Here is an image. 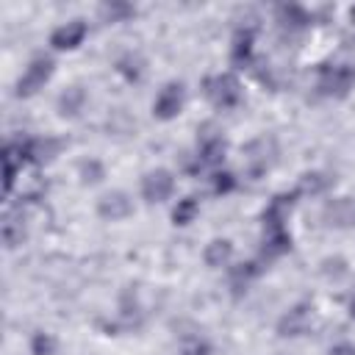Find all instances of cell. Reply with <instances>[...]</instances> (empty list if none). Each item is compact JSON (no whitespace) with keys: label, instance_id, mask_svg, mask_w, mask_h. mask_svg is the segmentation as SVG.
Listing matches in <instances>:
<instances>
[{"label":"cell","instance_id":"cell-1","mask_svg":"<svg viewBox=\"0 0 355 355\" xmlns=\"http://www.w3.org/2000/svg\"><path fill=\"white\" fill-rule=\"evenodd\" d=\"M202 94H205V100H208L214 108L227 111V108H236V105L241 103L244 89H241L239 75L227 69V72H216V75L205 78V80H202Z\"/></svg>","mask_w":355,"mask_h":355},{"label":"cell","instance_id":"cell-2","mask_svg":"<svg viewBox=\"0 0 355 355\" xmlns=\"http://www.w3.org/2000/svg\"><path fill=\"white\" fill-rule=\"evenodd\" d=\"M53 72H55V58H53L50 53H36V55L25 64L22 75L17 78L14 94H17V97H33L39 89H44V86L50 83Z\"/></svg>","mask_w":355,"mask_h":355},{"label":"cell","instance_id":"cell-3","mask_svg":"<svg viewBox=\"0 0 355 355\" xmlns=\"http://www.w3.org/2000/svg\"><path fill=\"white\" fill-rule=\"evenodd\" d=\"M175 189H178V178L169 166H153L139 180V197L147 205H161V202L172 200Z\"/></svg>","mask_w":355,"mask_h":355},{"label":"cell","instance_id":"cell-4","mask_svg":"<svg viewBox=\"0 0 355 355\" xmlns=\"http://www.w3.org/2000/svg\"><path fill=\"white\" fill-rule=\"evenodd\" d=\"M186 100H189L186 83L183 80H166L158 89V94L153 97V116L158 122H172V119H178L183 114Z\"/></svg>","mask_w":355,"mask_h":355},{"label":"cell","instance_id":"cell-5","mask_svg":"<svg viewBox=\"0 0 355 355\" xmlns=\"http://www.w3.org/2000/svg\"><path fill=\"white\" fill-rule=\"evenodd\" d=\"M94 214L103 222H125L136 214V202L125 189H108L97 197L94 202Z\"/></svg>","mask_w":355,"mask_h":355},{"label":"cell","instance_id":"cell-6","mask_svg":"<svg viewBox=\"0 0 355 355\" xmlns=\"http://www.w3.org/2000/svg\"><path fill=\"white\" fill-rule=\"evenodd\" d=\"M86 36H89V22L75 17V19H67L61 25H55L47 36V44H50L53 53H72L86 42Z\"/></svg>","mask_w":355,"mask_h":355},{"label":"cell","instance_id":"cell-7","mask_svg":"<svg viewBox=\"0 0 355 355\" xmlns=\"http://www.w3.org/2000/svg\"><path fill=\"white\" fill-rule=\"evenodd\" d=\"M319 92L327 97H344L349 94V89L355 86V69L347 64H324L319 69V80H316Z\"/></svg>","mask_w":355,"mask_h":355},{"label":"cell","instance_id":"cell-8","mask_svg":"<svg viewBox=\"0 0 355 355\" xmlns=\"http://www.w3.org/2000/svg\"><path fill=\"white\" fill-rule=\"evenodd\" d=\"M322 219L333 230H355V194H338L324 200Z\"/></svg>","mask_w":355,"mask_h":355},{"label":"cell","instance_id":"cell-9","mask_svg":"<svg viewBox=\"0 0 355 355\" xmlns=\"http://www.w3.org/2000/svg\"><path fill=\"white\" fill-rule=\"evenodd\" d=\"M225 155H227V141H225V136H219V133L202 136L200 144H197V155H194V158H197V169L216 172V169H222Z\"/></svg>","mask_w":355,"mask_h":355},{"label":"cell","instance_id":"cell-10","mask_svg":"<svg viewBox=\"0 0 355 355\" xmlns=\"http://www.w3.org/2000/svg\"><path fill=\"white\" fill-rule=\"evenodd\" d=\"M313 322V308L308 302H300L294 308H288L280 319H277V336L283 338H297V336H305L308 327Z\"/></svg>","mask_w":355,"mask_h":355},{"label":"cell","instance_id":"cell-11","mask_svg":"<svg viewBox=\"0 0 355 355\" xmlns=\"http://www.w3.org/2000/svg\"><path fill=\"white\" fill-rule=\"evenodd\" d=\"M241 161H244V172L247 175H252V178H258V175H263L269 166H272V161H275V147H272V141H266V139H255V141H250L244 150H241Z\"/></svg>","mask_w":355,"mask_h":355},{"label":"cell","instance_id":"cell-12","mask_svg":"<svg viewBox=\"0 0 355 355\" xmlns=\"http://www.w3.org/2000/svg\"><path fill=\"white\" fill-rule=\"evenodd\" d=\"M233 252H236L233 241H230L227 236H216V239H211V241L205 244V250H202V261H205L208 269H230V263H233Z\"/></svg>","mask_w":355,"mask_h":355},{"label":"cell","instance_id":"cell-13","mask_svg":"<svg viewBox=\"0 0 355 355\" xmlns=\"http://www.w3.org/2000/svg\"><path fill=\"white\" fill-rule=\"evenodd\" d=\"M86 100H89L86 89L78 86V83H72V86H67V89L58 94L55 111H58L61 119H75V116H80V111L86 108Z\"/></svg>","mask_w":355,"mask_h":355},{"label":"cell","instance_id":"cell-14","mask_svg":"<svg viewBox=\"0 0 355 355\" xmlns=\"http://www.w3.org/2000/svg\"><path fill=\"white\" fill-rule=\"evenodd\" d=\"M261 258L275 261L291 250V233L288 227H263V241H261Z\"/></svg>","mask_w":355,"mask_h":355},{"label":"cell","instance_id":"cell-15","mask_svg":"<svg viewBox=\"0 0 355 355\" xmlns=\"http://www.w3.org/2000/svg\"><path fill=\"white\" fill-rule=\"evenodd\" d=\"M252 50H255V33L250 28H241L236 31L233 36V44H230V61L236 67H247L252 61Z\"/></svg>","mask_w":355,"mask_h":355},{"label":"cell","instance_id":"cell-16","mask_svg":"<svg viewBox=\"0 0 355 355\" xmlns=\"http://www.w3.org/2000/svg\"><path fill=\"white\" fill-rule=\"evenodd\" d=\"M178 349L180 355H211L214 344L202 330H191V333H178Z\"/></svg>","mask_w":355,"mask_h":355},{"label":"cell","instance_id":"cell-17","mask_svg":"<svg viewBox=\"0 0 355 355\" xmlns=\"http://www.w3.org/2000/svg\"><path fill=\"white\" fill-rule=\"evenodd\" d=\"M78 180H80V186H97V183H103L105 180V164L100 158H94V155L80 158L78 161Z\"/></svg>","mask_w":355,"mask_h":355},{"label":"cell","instance_id":"cell-18","mask_svg":"<svg viewBox=\"0 0 355 355\" xmlns=\"http://www.w3.org/2000/svg\"><path fill=\"white\" fill-rule=\"evenodd\" d=\"M200 216V200L197 197H180L175 205H172V225L175 227H186V225H191L194 219Z\"/></svg>","mask_w":355,"mask_h":355},{"label":"cell","instance_id":"cell-19","mask_svg":"<svg viewBox=\"0 0 355 355\" xmlns=\"http://www.w3.org/2000/svg\"><path fill=\"white\" fill-rule=\"evenodd\" d=\"M330 186H333V178H330L327 172L313 169V172H305V175L300 178L297 191H300V197H302V194H324Z\"/></svg>","mask_w":355,"mask_h":355},{"label":"cell","instance_id":"cell-20","mask_svg":"<svg viewBox=\"0 0 355 355\" xmlns=\"http://www.w3.org/2000/svg\"><path fill=\"white\" fill-rule=\"evenodd\" d=\"M236 189H239L236 172H230V169H216V172H211V191H214L216 197H227V194H233Z\"/></svg>","mask_w":355,"mask_h":355},{"label":"cell","instance_id":"cell-21","mask_svg":"<svg viewBox=\"0 0 355 355\" xmlns=\"http://www.w3.org/2000/svg\"><path fill=\"white\" fill-rule=\"evenodd\" d=\"M255 275H258V263L255 261H247V263H236V266H230V286L236 288V291H247V286L255 280Z\"/></svg>","mask_w":355,"mask_h":355},{"label":"cell","instance_id":"cell-22","mask_svg":"<svg viewBox=\"0 0 355 355\" xmlns=\"http://www.w3.org/2000/svg\"><path fill=\"white\" fill-rule=\"evenodd\" d=\"M97 11H100V17H103L105 22H128V19L136 14V8H133L130 3H119V0L103 3Z\"/></svg>","mask_w":355,"mask_h":355},{"label":"cell","instance_id":"cell-23","mask_svg":"<svg viewBox=\"0 0 355 355\" xmlns=\"http://www.w3.org/2000/svg\"><path fill=\"white\" fill-rule=\"evenodd\" d=\"M277 17L288 28H305V25H311V14L302 6H280L277 8Z\"/></svg>","mask_w":355,"mask_h":355},{"label":"cell","instance_id":"cell-24","mask_svg":"<svg viewBox=\"0 0 355 355\" xmlns=\"http://www.w3.org/2000/svg\"><path fill=\"white\" fill-rule=\"evenodd\" d=\"M31 355H55V347H58V341H55V336L53 333H47V330H39V333H33L31 336Z\"/></svg>","mask_w":355,"mask_h":355},{"label":"cell","instance_id":"cell-25","mask_svg":"<svg viewBox=\"0 0 355 355\" xmlns=\"http://www.w3.org/2000/svg\"><path fill=\"white\" fill-rule=\"evenodd\" d=\"M116 69H119L128 80H139L141 72H144V61H141L139 53H128V55H122V58L116 61Z\"/></svg>","mask_w":355,"mask_h":355},{"label":"cell","instance_id":"cell-26","mask_svg":"<svg viewBox=\"0 0 355 355\" xmlns=\"http://www.w3.org/2000/svg\"><path fill=\"white\" fill-rule=\"evenodd\" d=\"M347 272H349V266H347V261L338 258V255L322 261V275H324L327 280H338V277H344Z\"/></svg>","mask_w":355,"mask_h":355},{"label":"cell","instance_id":"cell-27","mask_svg":"<svg viewBox=\"0 0 355 355\" xmlns=\"http://www.w3.org/2000/svg\"><path fill=\"white\" fill-rule=\"evenodd\" d=\"M327 355H355V344L352 341H336L327 349Z\"/></svg>","mask_w":355,"mask_h":355},{"label":"cell","instance_id":"cell-28","mask_svg":"<svg viewBox=\"0 0 355 355\" xmlns=\"http://www.w3.org/2000/svg\"><path fill=\"white\" fill-rule=\"evenodd\" d=\"M349 316H352V319H355V297H352V300H349Z\"/></svg>","mask_w":355,"mask_h":355}]
</instances>
